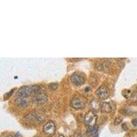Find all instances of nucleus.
<instances>
[{"instance_id": "f257e3e1", "label": "nucleus", "mask_w": 137, "mask_h": 137, "mask_svg": "<svg viewBox=\"0 0 137 137\" xmlns=\"http://www.w3.org/2000/svg\"><path fill=\"white\" fill-rule=\"evenodd\" d=\"M18 97L21 98H26L30 95H36V89L33 85L30 86H23L18 91Z\"/></svg>"}, {"instance_id": "f03ea898", "label": "nucleus", "mask_w": 137, "mask_h": 137, "mask_svg": "<svg viewBox=\"0 0 137 137\" xmlns=\"http://www.w3.org/2000/svg\"><path fill=\"white\" fill-rule=\"evenodd\" d=\"M86 99L82 96H76L74 97L71 101V105L74 109H82L85 107Z\"/></svg>"}, {"instance_id": "7ed1b4c3", "label": "nucleus", "mask_w": 137, "mask_h": 137, "mask_svg": "<svg viewBox=\"0 0 137 137\" xmlns=\"http://www.w3.org/2000/svg\"><path fill=\"white\" fill-rule=\"evenodd\" d=\"M96 121H97V115L93 110H90L84 117V123L88 127L95 125Z\"/></svg>"}, {"instance_id": "20e7f679", "label": "nucleus", "mask_w": 137, "mask_h": 137, "mask_svg": "<svg viewBox=\"0 0 137 137\" xmlns=\"http://www.w3.org/2000/svg\"><path fill=\"white\" fill-rule=\"evenodd\" d=\"M43 132L47 136H52L56 132V126L52 121H49L43 126Z\"/></svg>"}, {"instance_id": "39448f33", "label": "nucleus", "mask_w": 137, "mask_h": 137, "mask_svg": "<svg viewBox=\"0 0 137 137\" xmlns=\"http://www.w3.org/2000/svg\"><path fill=\"white\" fill-rule=\"evenodd\" d=\"M71 82L74 85L81 86L84 83L85 78L82 74L76 72L71 76Z\"/></svg>"}, {"instance_id": "423d86ee", "label": "nucleus", "mask_w": 137, "mask_h": 137, "mask_svg": "<svg viewBox=\"0 0 137 137\" xmlns=\"http://www.w3.org/2000/svg\"><path fill=\"white\" fill-rule=\"evenodd\" d=\"M48 97L45 93H39L36 95H34L33 100L36 104H43L47 101Z\"/></svg>"}, {"instance_id": "0eeeda50", "label": "nucleus", "mask_w": 137, "mask_h": 137, "mask_svg": "<svg viewBox=\"0 0 137 137\" xmlns=\"http://www.w3.org/2000/svg\"><path fill=\"white\" fill-rule=\"evenodd\" d=\"M110 62L106 61V60L103 62H97L95 64V68L98 71H103L108 72L110 70Z\"/></svg>"}, {"instance_id": "6e6552de", "label": "nucleus", "mask_w": 137, "mask_h": 137, "mask_svg": "<svg viewBox=\"0 0 137 137\" xmlns=\"http://www.w3.org/2000/svg\"><path fill=\"white\" fill-rule=\"evenodd\" d=\"M96 95L101 99H106L109 95V91L108 89L104 86H101L97 88L96 91Z\"/></svg>"}, {"instance_id": "1a4fd4ad", "label": "nucleus", "mask_w": 137, "mask_h": 137, "mask_svg": "<svg viewBox=\"0 0 137 137\" xmlns=\"http://www.w3.org/2000/svg\"><path fill=\"white\" fill-rule=\"evenodd\" d=\"M27 120L31 121H37V122L41 123L43 121L44 118L41 115L35 114V113H30L29 115L25 116V117Z\"/></svg>"}, {"instance_id": "9d476101", "label": "nucleus", "mask_w": 137, "mask_h": 137, "mask_svg": "<svg viewBox=\"0 0 137 137\" xmlns=\"http://www.w3.org/2000/svg\"><path fill=\"white\" fill-rule=\"evenodd\" d=\"M17 104L20 108H26L29 106V102L25 98L18 97L17 99Z\"/></svg>"}, {"instance_id": "9b49d317", "label": "nucleus", "mask_w": 137, "mask_h": 137, "mask_svg": "<svg viewBox=\"0 0 137 137\" xmlns=\"http://www.w3.org/2000/svg\"><path fill=\"white\" fill-rule=\"evenodd\" d=\"M112 106L108 102H104L101 105V110L102 113H109L112 111Z\"/></svg>"}, {"instance_id": "f8f14e48", "label": "nucleus", "mask_w": 137, "mask_h": 137, "mask_svg": "<svg viewBox=\"0 0 137 137\" xmlns=\"http://www.w3.org/2000/svg\"><path fill=\"white\" fill-rule=\"evenodd\" d=\"M90 106L92 108V109H93V110H95V111H97L101 108L100 103H99V101L97 99H93L91 101V102H90Z\"/></svg>"}, {"instance_id": "ddd939ff", "label": "nucleus", "mask_w": 137, "mask_h": 137, "mask_svg": "<svg viewBox=\"0 0 137 137\" xmlns=\"http://www.w3.org/2000/svg\"><path fill=\"white\" fill-rule=\"evenodd\" d=\"M97 127L96 125H94V126H91V127H88V129L87 130V134L89 136H93V135L96 134L97 133Z\"/></svg>"}, {"instance_id": "4468645a", "label": "nucleus", "mask_w": 137, "mask_h": 137, "mask_svg": "<svg viewBox=\"0 0 137 137\" xmlns=\"http://www.w3.org/2000/svg\"><path fill=\"white\" fill-rule=\"evenodd\" d=\"M132 94V92L130 91V90H127V89H125L122 91V95H123L124 97H129Z\"/></svg>"}, {"instance_id": "2eb2a0df", "label": "nucleus", "mask_w": 137, "mask_h": 137, "mask_svg": "<svg viewBox=\"0 0 137 137\" xmlns=\"http://www.w3.org/2000/svg\"><path fill=\"white\" fill-rule=\"evenodd\" d=\"M58 87V84L57 83H51L50 84H49V88L52 91L56 90Z\"/></svg>"}, {"instance_id": "dca6fc26", "label": "nucleus", "mask_w": 137, "mask_h": 137, "mask_svg": "<svg viewBox=\"0 0 137 137\" xmlns=\"http://www.w3.org/2000/svg\"><path fill=\"white\" fill-rule=\"evenodd\" d=\"M122 121L123 118L121 117H117L115 119V124H116V125H119V124H120L122 122Z\"/></svg>"}, {"instance_id": "f3484780", "label": "nucleus", "mask_w": 137, "mask_h": 137, "mask_svg": "<svg viewBox=\"0 0 137 137\" xmlns=\"http://www.w3.org/2000/svg\"><path fill=\"white\" fill-rule=\"evenodd\" d=\"M132 124L134 125V126H137V119H134L132 121Z\"/></svg>"}, {"instance_id": "a211bd4d", "label": "nucleus", "mask_w": 137, "mask_h": 137, "mask_svg": "<svg viewBox=\"0 0 137 137\" xmlns=\"http://www.w3.org/2000/svg\"><path fill=\"white\" fill-rule=\"evenodd\" d=\"M85 91L87 93V92H90L91 91V88H89V87H86L85 88Z\"/></svg>"}, {"instance_id": "6ab92c4d", "label": "nucleus", "mask_w": 137, "mask_h": 137, "mask_svg": "<svg viewBox=\"0 0 137 137\" xmlns=\"http://www.w3.org/2000/svg\"><path fill=\"white\" fill-rule=\"evenodd\" d=\"M58 137H64V136L63 135H62V134H60V135H59V136H58Z\"/></svg>"}, {"instance_id": "aec40b11", "label": "nucleus", "mask_w": 137, "mask_h": 137, "mask_svg": "<svg viewBox=\"0 0 137 137\" xmlns=\"http://www.w3.org/2000/svg\"><path fill=\"white\" fill-rule=\"evenodd\" d=\"M8 137H15V136H12V135H10Z\"/></svg>"}, {"instance_id": "412c9836", "label": "nucleus", "mask_w": 137, "mask_h": 137, "mask_svg": "<svg viewBox=\"0 0 137 137\" xmlns=\"http://www.w3.org/2000/svg\"><path fill=\"white\" fill-rule=\"evenodd\" d=\"M81 137H86V136H82Z\"/></svg>"}, {"instance_id": "4be33fe9", "label": "nucleus", "mask_w": 137, "mask_h": 137, "mask_svg": "<svg viewBox=\"0 0 137 137\" xmlns=\"http://www.w3.org/2000/svg\"><path fill=\"white\" fill-rule=\"evenodd\" d=\"M95 137H97V136H95Z\"/></svg>"}]
</instances>
